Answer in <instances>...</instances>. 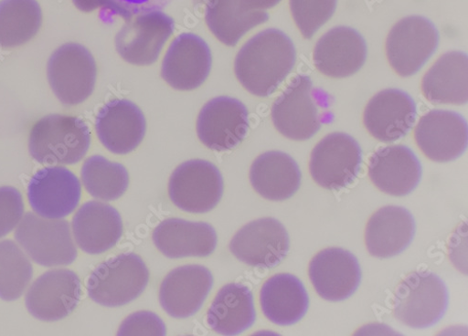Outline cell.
Segmentation results:
<instances>
[{
    "mask_svg": "<svg viewBox=\"0 0 468 336\" xmlns=\"http://www.w3.org/2000/svg\"><path fill=\"white\" fill-rule=\"evenodd\" d=\"M296 59L290 37L280 29L269 28L253 36L239 50L234 72L250 93L267 98L283 84Z\"/></svg>",
    "mask_w": 468,
    "mask_h": 336,
    "instance_id": "6da1fadb",
    "label": "cell"
},
{
    "mask_svg": "<svg viewBox=\"0 0 468 336\" xmlns=\"http://www.w3.org/2000/svg\"><path fill=\"white\" fill-rule=\"evenodd\" d=\"M91 132L87 123L76 117L50 115L31 129L28 148L31 157L44 165H74L87 155Z\"/></svg>",
    "mask_w": 468,
    "mask_h": 336,
    "instance_id": "7a4b0ae2",
    "label": "cell"
},
{
    "mask_svg": "<svg viewBox=\"0 0 468 336\" xmlns=\"http://www.w3.org/2000/svg\"><path fill=\"white\" fill-rule=\"evenodd\" d=\"M149 271L135 253L109 258L90 275L87 289L95 303L105 308H121L136 300L146 289Z\"/></svg>",
    "mask_w": 468,
    "mask_h": 336,
    "instance_id": "3957f363",
    "label": "cell"
},
{
    "mask_svg": "<svg viewBox=\"0 0 468 336\" xmlns=\"http://www.w3.org/2000/svg\"><path fill=\"white\" fill-rule=\"evenodd\" d=\"M15 237L38 266L67 267L77 258L78 251L67 220L47 218L29 212L18 224Z\"/></svg>",
    "mask_w": 468,
    "mask_h": 336,
    "instance_id": "277c9868",
    "label": "cell"
},
{
    "mask_svg": "<svg viewBox=\"0 0 468 336\" xmlns=\"http://www.w3.org/2000/svg\"><path fill=\"white\" fill-rule=\"evenodd\" d=\"M445 282L432 272L413 273L396 294L395 316L413 329H426L440 322L449 307Z\"/></svg>",
    "mask_w": 468,
    "mask_h": 336,
    "instance_id": "5b68a950",
    "label": "cell"
},
{
    "mask_svg": "<svg viewBox=\"0 0 468 336\" xmlns=\"http://www.w3.org/2000/svg\"><path fill=\"white\" fill-rule=\"evenodd\" d=\"M97 64L90 51L80 44H66L51 56L48 76L51 89L64 105L85 102L93 93Z\"/></svg>",
    "mask_w": 468,
    "mask_h": 336,
    "instance_id": "8992f818",
    "label": "cell"
},
{
    "mask_svg": "<svg viewBox=\"0 0 468 336\" xmlns=\"http://www.w3.org/2000/svg\"><path fill=\"white\" fill-rule=\"evenodd\" d=\"M440 45L437 26L422 16H409L389 32L387 58L402 78L415 76L436 53Z\"/></svg>",
    "mask_w": 468,
    "mask_h": 336,
    "instance_id": "52a82bcc",
    "label": "cell"
},
{
    "mask_svg": "<svg viewBox=\"0 0 468 336\" xmlns=\"http://www.w3.org/2000/svg\"><path fill=\"white\" fill-rule=\"evenodd\" d=\"M363 164L358 142L348 134L335 132L324 138L310 158V173L323 186L340 191L357 178Z\"/></svg>",
    "mask_w": 468,
    "mask_h": 336,
    "instance_id": "ba28073f",
    "label": "cell"
},
{
    "mask_svg": "<svg viewBox=\"0 0 468 336\" xmlns=\"http://www.w3.org/2000/svg\"><path fill=\"white\" fill-rule=\"evenodd\" d=\"M175 27V20L163 11L136 15L116 34V51L132 65H152L159 59Z\"/></svg>",
    "mask_w": 468,
    "mask_h": 336,
    "instance_id": "9c48e42d",
    "label": "cell"
},
{
    "mask_svg": "<svg viewBox=\"0 0 468 336\" xmlns=\"http://www.w3.org/2000/svg\"><path fill=\"white\" fill-rule=\"evenodd\" d=\"M224 193V182L218 167L204 160H191L179 165L169 182L171 201L181 210L204 214L213 210Z\"/></svg>",
    "mask_w": 468,
    "mask_h": 336,
    "instance_id": "30bf717a",
    "label": "cell"
},
{
    "mask_svg": "<svg viewBox=\"0 0 468 336\" xmlns=\"http://www.w3.org/2000/svg\"><path fill=\"white\" fill-rule=\"evenodd\" d=\"M271 121L276 129L293 141H306L322 128L314 83L307 76H297L272 104Z\"/></svg>",
    "mask_w": 468,
    "mask_h": 336,
    "instance_id": "8fae6325",
    "label": "cell"
},
{
    "mask_svg": "<svg viewBox=\"0 0 468 336\" xmlns=\"http://www.w3.org/2000/svg\"><path fill=\"white\" fill-rule=\"evenodd\" d=\"M250 127L247 106L236 98L226 96L209 100L197 120L200 141L218 152L238 147L247 138Z\"/></svg>",
    "mask_w": 468,
    "mask_h": 336,
    "instance_id": "7c38bea8",
    "label": "cell"
},
{
    "mask_svg": "<svg viewBox=\"0 0 468 336\" xmlns=\"http://www.w3.org/2000/svg\"><path fill=\"white\" fill-rule=\"evenodd\" d=\"M230 252L252 268H274L290 251V236L283 224L265 217L247 224L229 244Z\"/></svg>",
    "mask_w": 468,
    "mask_h": 336,
    "instance_id": "4fadbf2b",
    "label": "cell"
},
{
    "mask_svg": "<svg viewBox=\"0 0 468 336\" xmlns=\"http://www.w3.org/2000/svg\"><path fill=\"white\" fill-rule=\"evenodd\" d=\"M212 53L200 36L183 33L170 45L162 64V78L173 89L192 91L207 80Z\"/></svg>",
    "mask_w": 468,
    "mask_h": 336,
    "instance_id": "5bb4252c",
    "label": "cell"
},
{
    "mask_svg": "<svg viewBox=\"0 0 468 336\" xmlns=\"http://www.w3.org/2000/svg\"><path fill=\"white\" fill-rule=\"evenodd\" d=\"M81 295V280L74 272L51 270L30 286L26 295V307L37 320L58 321L76 310Z\"/></svg>",
    "mask_w": 468,
    "mask_h": 336,
    "instance_id": "9a60e30c",
    "label": "cell"
},
{
    "mask_svg": "<svg viewBox=\"0 0 468 336\" xmlns=\"http://www.w3.org/2000/svg\"><path fill=\"white\" fill-rule=\"evenodd\" d=\"M82 186L80 179L64 167L38 170L31 178L27 197L38 215L47 218H64L80 205Z\"/></svg>",
    "mask_w": 468,
    "mask_h": 336,
    "instance_id": "2e32d148",
    "label": "cell"
},
{
    "mask_svg": "<svg viewBox=\"0 0 468 336\" xmlns=\"http://www.w3.org/2000/svg\"><path fill=\"white\" fill-rule=\"evenodd\" d=\"M415 140L427 158L436 163H450L466 152L467 122L455 111L432 110L418 123Z\"/></svg>",
    "mask_w": 468,
    "mask_h": 336,
    "instance_id": "e0dca14e",
    "label": "cell"
},
{
    "mask_svg": "<svg viewBox=\"0 0 468 336\" xmlns=\"http://www.w3.org/2000/svg\"><path fill=\"white\" fill-rule=\"evenodd\" d=\"M309 278L324 300L341 302L360 287L362 270L353 253L332 247L321 251L311 260Z\"/></svg>",
    "mask_w": 468,
    "mask_h": 336,
    "instance_id": "ac0fdd59",
    "label": "cell"
},
{
    "mask_svg": "<svg viewBox=\"0 0 468 336\" xmlns=\"http://www.w3.org/2000/svg\"><path fill=\"white\" fill-rule=\"evenodd\" d=\"M95 129L99 140L110 152L127 155L144 141L146 121L135 103L116 99L101 108Z\"/></svg>",
    "mask_w": 468,
    "mask_h": 336,
    "instance_id": "d6986e66",
    "label": "cell"
},
{
    "mask_svg": "<svg viewBox=\"0 0 468 336\" xmlns=\"http://www.w3.org/2000/svg\"><path fill=\"white\" fill-rule=\"evenodd\" d=\"M417 105L399 89H386L368 102L364 123L370 134L382 142H394L407 136L415 125Z\"/></svg>",
    "mask_w": 468,
    "mask_h": 336,
    "instance_id": "ffe728a7",
    "label": "cell"
},
{
    "mask_svg": "<svg viewBox=\"0 0 468 336\" xmlns=\"http://www.w3.org/2000/svg\"><path fill=\"white\" fill-rule=\"evenodd\" d=\"M214 278L203 266H185L170 272L160 289L165 311L176 319L197 314L213 289Z\"/></svg>",
    "mask_w": 468,
    "mask_h": 336,
    "instance_id": "44dd1931",
    "label": "cell"
},
{
    "mask_svg": "<svg viewBox=\"0 0 468 336\" xmlns=\"http://www.w3.org/2000/svg\"><path fill=\"white\" fill-rule=\"evenodd\" d=\"M367 58L366 40L357 30L348 26H337L324 34L314 54L317 68L332 79L355 76Z\"/></svg>",
    "mask_w": 468,
    "mask_h": 336,
    "instance_id": "7402d4cb",
    "label": "cell"
},
{
    "mask_svg": "<svg viewBox=\"0 0 468 336\" xmlns=\"http://www.w3.org/2000/svg\"><path fill=\"white\" fill-rule=\"evenodd\" d=\"M422 176L421 164L406 145L378 149L369 162V177L382 193L403 197L410 194Z\"/></svg>",
    "mask_w": 468,
    "mask_h": 336,
    "instance_id": "603a6c76",
    "label": "cell"
},
{
    "mask_svg": "<svg viewBox=\"0 0 468 336\" xmlns=\"http://www.w3.org/2000/svg\"><path fill=\"white\" fill-rule=\"evenodd\" d=\"M72 233L78 247L84 252L102 254L121 240L123 235L122 218L110 205L88 202L73 216Z\"/></svg>",
    "mask_w": 468,
    "mask_h": 336,
    "instance_id": "cb8c5ba5",
    "label": "cell"
},
{
    "mask_svg": "<svg viewBox=\"0 0 468 336\" xmlns=\"http://www.w3.org/2000/svg\"><path fill=\"white\" fill-rule=\"evenodd\" d=\"M153 241L170 258L204 257L216 250L218 236L208 223L168 218L154 229Z\"/></svg>",
    "mask_w": 468,
    "mask_h": 336,
    "instance_id": "d4e9b609",
    "label": "cell"
},
{
    "mask_svg": "<svg viewBox=\"0 0 468 336\" xmlns=\"http://www.w3.org/2000/svg\"><path fill=\"white\" fill-rule=\"evenodd\" d=\"M416 235L412 214L401 206H385L370 218L366 233L369 253L379 258L396 257L404 252Z\"/></svg>",
    "mask_w": 468,
    "mask_h": 336,
    "instance_id": "484cf974",
    "label": "cell"
},
{
    "mask_svg": "<svg viewBox=\"0 0 468 336\" xmlns=\"http://www.w3.org/2000/svg\"><path fill=\"white\" fill-rule=\"evenodd\" d=\"M250 178L254 190L261 196L282 202L292 198L299 191L302 173L290 155L269 152L253 163Z\"/></svg>",
    "mask_w": 468,
    "mask_h": 336,
    "instance_id": "4316f807",
    "label": "cell"
},
{
    "mask_svg": "<svg viewBox=\"0 0 468 336\" xmlns=\"http://www.w3.org/2000/svg\"><path fill=\"white\" fill-rule=\"evenodd\" d=\"M261 305L270 321L289 326L304 317L309 307V297L298 278L291 274H279L269 278L262 286Z\"/></svg>",
    "mask_w": 468,
    "mask_h": 336,
    "instance_id": "83f0119b",
    "label": "cell"
},
{
    "mask_svg": "<svg viewBox=\"0 0 468 336\" xmlns=\"http://www.w3.org/2000/svg\"><path fill=\"white\" fill-rule=\"evenodd\" d=\"M424 97L435 104L463 105L468 100V58L463 52L443 55L421 83Z\"/></svg>",
    "mask_w": 468,
    "mask_h": 336,
    "instance_id": "f1b7e54d",
    "label": "cell"
},
{
    "mask_svg": "<svg viewBox=\"0 0 468 336\" xmlns=\"http://www.w3.org/2000/svg\"><path fill=\"white\" fill-rule=\"evenodd\" d=\"M257 319L251 289L240 283L224 286L207 312L210 328L224 335H237L251 328Z\"/></svg>",
    "mask_w": 468,
    "mask_h": 336,
    "instance_id": "f546056e",
    "label": "cell"
},
{
    "mask_svg": "<svg viewBox=\"0 0 468 336\" xmlns=\"http://www.w3.org/2000/svg\"><path fill=\"white\" fill-rule=\"evenodd\" d=\"M206 22L216 38L223 45L236 47L254 27L269 19L265 11H247L240 0H208Z\"/></svg>",
    "mask_w": 468,
    "mask_h": 336,
    "instance_id": "4dcf8cb0",
    "label": "cell"
},
{
    "mask_svg": "<svg viewBox=\"0 0 468 336\" xmlns=\"http://www.w3.org/2000/svg\"><path fill=\"white\" fill-rule=\"evenodd\" d=\"M43 23L37 0H3L0 3V47L13 48L34 38Z\"/></svg>",
    "mask_w": 468,
    "mask_h": 336,
    "instance_id": "1f68e13d",
    "label": "cell"
},
{
    "mask_svg": "<svg viewBox=\"0 0 468 336\" xmlns=\"http://www.w3.org/2000/svg\"><path fill=\"white\" fill-rule=\"evenodd\" d=\"M81 177L86 191L95 199L104 202L120 199L130 184L129 172L122 164L100 155L86 160Z\"/></svg>",
    "mask_w": 468,
    "mask_h": 336,
    "instance_id": "d6a6232c",
    "label": "cell"
},
{
    "mask_svg": "<svg viewBox=\"0 0 468 336\" xmlns=\"http://www.w3.org/2000/svg\"><path fill=\"white\" fill-rule=\"evenodd\" d=\"M33 268L27 255L11 240L0 242V298L17 300L29 285Z\"/></svg>",
    "mask_w": 468,
    "mask_h": 336,
    "instance_id": "836d02e7",
    "label": "cell"
},
{
    "mask_svg": "<svg viewBox=\"0 0 468 336\" xmlns=\"http://www.w3.org/2000/svg\"><path fill=\"white\" fill-rule=\"evenodd\" d=\"M290 6L294 22L309 40L332 18L337 0H290Z\"/></svg>",
    "mask_w": 468,
    "mask_h": 336,
    "instance_id": "e575fe53",
    "label": "cell"
},
{
    "mask_svg": "<svg viewBox=\"0 0 468 336\" xmlns=\"http://www.w3.org/2000/svg\"><path fill=\"white\" fill-rule=\"evenodd\" d=\"M24 212L25 205L19 191L13 186L0 188V238L18 226Z\"/></svg>",
    "mask_w": 468,
    "mask_h": 336,
    "instance_id": "d590c367",
    "label": "cell"
},
{
    "mask_svg": "<svg viewBox=\"0 0 468 336\" xmlns=\"http://www.w3.org/2000/svg\"><path fill=\"white\" fill-rule=\"evenodd\" d=\"M163 320L149 311H139L128 317L120 328L119 335H165Z\"/></svg>",
    "mask_w": 468,
    "mask_h": 336,
    "instance_id": "8d00e7d4",
    "label": "cell"
},
{
    "mask_svg": "<svg viewBox=\"0 0 468 336\" xmlns=\"http://www.w3.org/2000/svg\"><path fill=\"white\" fill-rule=\"evenodd\" d=\"M132 17L145 12L162 11L169 6L173 0H113Z\"/></svg>",
    "mask_w": 468,
    "mask_h": 336,
    "instance_id": "74e56055",
    "label": "cell"
},
{
    "mask_svg": "<svg viewBox=\"0 0 468 336\" xmlns=\"http://www.w3.org/2000/svg\"><path fill=\"white\" fill-rule=\"evenodd\" d=\"M72 3L78 10L84 13H91L97 9L102 8L117 16H121L126 21L132 18V16L120 5H117L113 0H72Z\"/></svg>",
    "mask_w": 468,
    "mask_h": 336,
    "instance_id": "f35d334b",
    "label": "cell"
},
{
    "mask_svg": "<svg viewBox=\"0 0 468 336\" xmlns=\"http://www.w3.org/2000/svg\"><path fill=\"white\" fill-rule=\"evenodd\" d=\"M240 3L247 11H265L276 7L282 0H240Z\"/></svg>",
    "mask_w": 468,
    "mask_h": 336,
    "instance_id": "ab89813d",
    "label": "cell"
},
{
    "mask_svg": "<svg viewBox=\"0 0 468 336\" xmlns=\"http://www.w3.org/2000/svg\"><path fill=\"white\" fill-rule=\"evenodd\" d=\"M194 2L197 5H206L208 2V0H194Z\"/></svg>",
    "mask_w": 468,
    "mask_h": 336,
    "instance_id": "60d3db41",
    "label": "cell"
}]
</instances>
